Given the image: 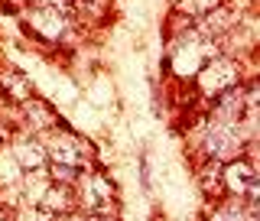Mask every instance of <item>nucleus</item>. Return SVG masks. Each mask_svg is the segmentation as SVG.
Returning a JSON list of instances; mask_svg holds the SVG:
<instances>
[{
  "label": "nucleus",
  "instance_id": "obj_2",
  "mask_svg": "<svg viewBox=\"0 0 260 221\" xmlns=\"http://www.w3.org/2000/svg\"><path fill=\"white\" fill-rule=\"evenodd\" d=\"M39 146L36 143H23L20 150H16V156H20L23 163H29V166H39V160H43V153H36Z\"/></svg>",
  "mask_w": 260,
  "mask_h": 221
},
{
  "label": "nucleus",
  "instance_id": "obj_3",
  "mask_svg": "<svg viewBox=\"0 0 260 221\" xmlns=\"http://www.w3.org/2000/svg\"><path fill=\"white\" fill-rule=\"evenodd\" d=\"M75 176H78V169L72 166V163H59V166H52V179H59V182H72Z\"/></svg>",
  "mask_w": 260,
  "mask_h": 221
},
{
  "label": "nucleus",
  "instance_id": "obj_1",
  "mask_svg": "<svg viewBox=\"0 0 260 221\" xmlns=\"http://www.w3.org/2000/svg\"><path fill=\"white\" fill-rule=\"evenodd\" d=\"M205 146H208V156L228 160V156H234V153H241V137L231 124H218V127H211Z\"/></svg>",
  "mask_w": 260,
  "mask_h": 221
}]
</instances>
